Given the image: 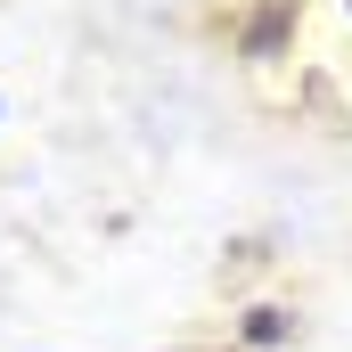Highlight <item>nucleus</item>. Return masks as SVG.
<instances>
[]
</instances>
